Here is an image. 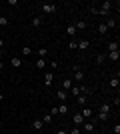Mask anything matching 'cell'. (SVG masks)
<instances>
[{
	"label": "cell",
	"mask_w": 120,
	"mask_h": 134,
	"mask_svg": "<svg viewBox=\"0 0 120 134\" xmlns=\"http://www.w3.org/2000/svg\"><path fill=\"white\" fill-rule=\"evenodd\" d=\"M0 70H4V62L0 60Z\"/></svg>",
	"instance_id": "cell-40"
},
{
	"label": "cell",
	"mask_w": 120,
	"mask_h": 134,
	"mask_svg": "<svg viewBox=\"0 0 120 134\" xmlns=\"http://www.w3.org/2000/svg\"><path fill=\"white\" fill-rule=\"evenodd\" d=\"M110 110H112V108H110V104L102 102V104H100V110H98V112H104V114H108V116H110Z\"/></svg>",
	"instance_id": "cell-13"
},
{
	"label": "cell",
	"mask_w": 120,
	"mask_h": 134,
	"mask_svg": "<svg viewBox=\"0 0 120 134\" xmlns=\"http://www.w3.org/2000/svg\"><path fill=\"white\" fill-rule=\"evenodd\" d=\"M64 114H68V106H66V104H60V106H58V116H64Z\"/></svg>",
	"instance_id": "cell-17"
},
{
	"label": "cell",
	"mask_w": 120,
	"mask_h": 134,
	"mask_svg": "<svg viewBox=\"0 0 120 134\" xmlns=\"http://www.w3.org/2000/svg\"><path fill=\"white\" fill-rule=\"evenodd\" d=\"M40 120H42V122H44V124H50V122H52V120H54V118H52V116H50V114H44V116L40 118Z\"/></svg>",
	"instance_id": "cell-26"
},
{
	"label": "cell",
	"mask_w": 120,
	"mask_h": 134,
	"mask_svg": "<svg viewBox=\"0 0 120 134\" xmlns=\"http://www.w3.org/2000/svg\"><path fill=\"white\" fill-rule=\"evenodd\" d=\"M56 98H58L60 102H66V100H68V92H64V90L60 88V90L56 92Z\"/></svg>",
	"instance_id": "cell-8"
},
{
	"label": "cell",
	"mask_w": 120,
	"mask_h": 134,
	"mask_svg": "<svg viewBox=\"0 0 120 134\" xmlns=\"http://www.w3.org/2000/svg\"><path fill=\"white\" fill-rule=\"evenodd\" d=\"M68 92H70L72 96H80V94H82V92H80V86H72V88H70Z\"/></svg>",
	"instance_id": "cell-23"
},
{
	"label": "cell",
	"mask_w": 120,
	"mask_h": 134,
	"mask_svg": "<svg viewBox=\"0 0 120 134\" xmlns=\"http://www.w3.org/2000/svg\"><path fill=\"white\" fill-rule=\"evenodd\" d=\"M78 48L80 50H88V48H90V42H88V40H78Z\"/></svg>",
	"instance_id": "cell-15"
},
{
	"label": "cell",
	"mask_w": 120,
	"mask_h": 134,
	"mask_svg": "<svg viewBox=\"0 0 120 134\" xmlns=\"http://www.w3.org/2000/svg\"><path fill=\"white\" fill-rule=\"evenodd\" d=\"M8 24H10V22H8V18H6V16H0V26H8Z\"/></svg>",
	"instance_id": "cell-30"
},
{
	"label": "cell",
	"mask_w": 120,
	"mask_h": 134,
	"mask_svg": "<svg viewBox=\"0 0 120 134\" xmlns=\"http://www.w3.org/2000/svg\"><path fill=\"white\" fill-rule=\"evenodd\" d=\"M72 122H74V126H82V124H84V118H82V114H80V112H76L74 116H72Z\"/></svg>",
	"instance_id": "cell-3"
},
{
	"label": "cell",
	"mask_w": 120,
	"mask_h": 134,
	"mask_svg": "<svg viewBox=\"0 0 120 134\" xmlns=\"http://www.w3.org/2000/svg\"><path fill=\"white\" fill-rule=\"evenodd\" d=\"M52 82H54V74H52V72H46L44 74V86H52Z\"/></svg>",
	"instance_id": "cell-7"
},
{
	"label": "cell",
	"mask_w": 120,
	"mask_h": 134,
	"mask_svg": "<svg viewBox=\"0 0 120 134\" xmlns=\"http://www.w3.org/2000/svg\"><path fill=\"white\" fill-rule=\"evenodd\" d=\"M36 54H38V58H46V56H48V48H38Z\"/></svg>",
	"instance_id": "cell-21"
},
{
	"label": "cell",
	"mask_w": 120,
	"mask_h": 134,
	"mask_svg": "<svg viewBox=\"0 0 120 134\" xmlns=\"http://www.w3.org/2000/svg\"><path fill=\"white\" fill-rule=\"evenodd\" d=\"M48 114H50L52 118H54V116H58V106H52V110L48 112Z\"/></svg>",
	"instance_id": "cell-33"
},
{
	"label": "cell",
	"mask_w": 120,
	"mask_h": 134,
	"mask_svg": "<svg viewBox=\"0 0 120 134\" xmlns=\"http://www.w3.org/2000/svg\"><path fill=\"white\" fill-rule=\"evenodd\" d=\"M22 54H24V56L32 54V48H30V46H24V48H22Z\"/></svg>",
	"instance_id": "cell-31"
},
{
	"label": "cell",
	"mask_w": 120,
	"mask_h": 134,
	"mask_svg": "<svg viewBox=\"0 0 120 134\" xmlns=\"http://www.w3.org/2000/svg\"><path fill=\"white\" fill-rule=\"evenodd\" d=\"M106 32H108V28H106V24H104V22H100V24H98V34H102V36H104Z\"/></svg>",
	"instance_id": "cell-20"
},
{
	"label": "cell",
	"mask_w": 120,
	"mask_h": 134,
	"mask_svg": "<svg viewBox=\"0 0 120 134\" xmlns=\"http://www.w3.org/2000/svg\"><path fill=\"white\" fill-rule=\"evenodd\" d=\"M10 64H12V68H20V66H22V60H20L18 56H12V58H10Z\"/></svg>",
	"instance_id": "cell-10"
},
{
	"label": "cell",
	"mask_w": 120,
	"mask_h": 134,
	"mask_svg": "<svg viewBox=\"0 0 120 134\" xmlns=\"http://www.w3.org/2000/svg\"><path fill=\"white\" fill-rule=\"evenodd\" d=\"M76 102H78V104H84V102H86V96H84V94L76 96Z\"/></svg>",
	"instance_id": "cell-32"
},
{
	"label": "cell",
	"mask_w": 120,
	"mask_h": 134,
	"mask_svg": "<svg viewBox=\"0 0 120 134\" xmlns=\"http://www.w3.org/2000/svg\"><path fill=\"white\" fill-rule=\"evenodd\" d=\"M108 114H104V112H98V120H102V122H106V120H108Z\"/></svg>",
	"instance_id": "cell-29"
},
{
	"label": "cell",
	"mask_w": 120,
	"mask_h": 134,
	"mask_svg": "<svg viewBox=\"0 0 120 134\" xmlns=\"http://www.w3.org/2000/svg\"><path fill=\"white\" fill-rule=\"evenodd\" d=\"M120 44H118V40H110L108 42V52H118Z\"/></svg>",
	"instance_id": "cell-6"
},
{
	"label": "cell",
	"mask_w": 120,
	"mask_h": 134,
	"mask_svg": "<svg viewBox=\"0 0 120 134\" xmlns=\"http://www.w3.org/2000/svg\"><path fill=\"white\" fill-rule=\"evenodd\" d=\"M2 100H4V94H2V92H0V102H2Z\"/></svg>",
	"instance_id": "cell-41"
},
{
	"label": "cell",
	"mask_w": 120,
	"mask_h": 134,
	"mask_svg": "<svg viewBox=\"0 0 120 134\" xmlns=\"http://www.w3.org/2000/svg\"><path fill=\"white\" fill-rule=\"evenodd\" d=\"M76 32H78V30H76L74 24H68V26H66V36H70L72 40H76Z\"/></svg>",
	"instance_id": "cell-2"
},
{
	"label": "cell",
	"mask_w": 120,
	"mask_h": 134,
	"mask_svg": "<svg viewBox=\"0 0 120 134\" xmlns=\"http://www.w3.org/2000/svg\"><path fill=\"white\" fill-rule=\"evenodd\" d=\"M0 128H2V120H0Z\"/></svg>",
	"instance_id": "cell-43"
},
{
	"label": "cell",
	"mask_w": 120,
	"mask_h": 134,
	"mask_svg": "<svg viewBox=\"0 0 120 134\" xmlns=\"http://www.w3.org/2000/svg\"><path fill=\"white\" fill-rule=\"evenodd\" d=\"M80 114H82V118H84V120H86V118H92V108H84Z\"/></svg>",
	"instance_id": "cell-19"
},
{
	"label": "cell",
	"mask_w": 120,
	"mask_h": 134,
	"mask_svg": "<svg viewBox=\"0 0 120 134\" xmlns=\"http://www.w3.org/2000/svg\"><path fill=\"white\" fill-rule=\"evenodd\" d=\"M6 4H8V6H16V4H18V0H8Z\"/></svg>",
	"instance_id": "cell-37"
},
{
	"label": "cell",
	"mask_w": 120,
	"mask_h": 134,
	"mask_svg": "<svg viewBox=\"0 0 120 134\" xmlns=\"http://www.w3.org/2000/svg\"><path fill=\"white\" fill-rule=\"evenodd\" d=\"M70 134H82V132H80V128H78V126H74V128L70 130Z\"/></svg>",
	"instance_id": "cell-35"
},
{
	"label": "cell",
	"mask_w": 120,
	"mask_h": 134,
	"mask_svg": "<svg viewBox=\"0 0 120 134\" xmlns=\"http://www.w3.org/2000/svg\"><path fill=\"white\" fill-rule=\"evenodd\" d=\"M42 68H46V60L44 58H38L36 60V70H42Z\"/></svg>",
	"instance_id": "cell-18"
},
{
	"label": "cell",
	"mask_w": 120,
	"mask_h": 134,
	"mask_svg": "<svg viewBox=\"0 0 120 134\" xmlns=\"http://www.w3.org/2000/svg\"><path fill=\"white\" fill-rule=\"evenodd\" d=\"M96 62H98V64H104V62H106V54H98L96 56Z\"/></svg>",
	"instance_id": "cell-28"
},
{
	"label": "cell",
	"mask_w": 120,
	"mask_h": 134,
	"mask_svg": "<svg viewBox=\"0 0 120 134\" xmlns=\"http://www.w3.org/2000/svg\"><path fill=\"white\" fill-rule=\"evenodd\" d=\"M72 70H74V80H76V82H82V80H84V72H82L78 66H74Z\"/></svg>",
	"instance_id": "cell-5"
},
{
	"label": "cell",
	"mask_w": 120,
	"mask_h": 134,
	"mask_svg": "<svg viewBox=\"0 0 120 134\" xmlns=\"http://www.w3.org/2000/svg\"><path fill=\"white\" fill-rule=\"evenodd\" d=\"M80 128H84V132H94V122H84Z\"/></svg>",
	"instance_id": "cell-11"
},
{
	"label": "cell",
	"mask_w": 120,
	"mask_h": 134,
	"mask_svg": "<svg viewBox=\"0 0 120 134\" xmlns=\"http://www.w3.org/2000/svg\"><path fill=\"white\" fill-rule=\"evenodd\" d=\"M2 56H4V52H2V50H0V60H2Z\"/></svg>",
	"instance_id": "cell-42"
},
{
	"label": "cell",
	"mask_w": 120,
	"mask_h": 134,
	"mask_svg": "<svg viewBox=\"0 0 120 134\" xmlns=\"http://www.w3.org/2000/svg\"><path fill=\"white\" fill-rule=\"evenodd\" d=\"M110 86H112V88H118V86H120V80H118V76H114V78H110Z\"/></svg>",
	"instance_id": "cell-22"
},
{
	"label": "cell",
	"mask_w": 120,
	"mask_h": 134,
	"mask_svg": "<svg viewBox=\"0 0 120 134\" xmlns=\"http://www.w3.org/2000/svg\"><path fill=\"white\" fill-rule=\"evenodd\" d=\"M104 24H106V28H108V30H110V28H116V26H118V22H116V18H108V20H106Z\"/></svg>",
	"instance_id": "cell-14"
},
{
	"label": "cell",
	"mask_w": 120,
	"mask_h": 134,
	"mask_svg": "<svg viewBox=\"0 0 120 134\" xmlns=\"http://www.w3.org/2000/svg\"><path fill=\"white\" fill-rule=\"evenodd\" d=\"M106 58H108V60H112V62H118L120 52H108V54H106Z\"/></svg>",
	"instance_id": "cell-12"
},
{
	"label": "cell",
	"mask_w": 120,
	"mask_h": 134,
	"mask_svg": "<svg viewBox=\"0 0 120 134\" xmlns=\"http://www.w3.org/2000/svg\"><path fill=\"white\" fill-rule=\"evenodd\" d=\"M2 48H4V40L0 38V50H2Z\"/></svg>",
	"instance_id": "cell-38"
},
{
	"label": "cell",
	"mask_w": 120,
	"mask_h": 134,
	"mask_svg": "<svg viewBox=\"0 0 120 134\" xmlns=\"http://www.w3.org/2000/svg\"><path fill=\"white\" fill-rule=\"evenodd\" d=\"M40 10L44 12V14H54V12H56V4H52V2H44V4H40Z\"/></svg>",
	"instance_id": "cell-1"
},
{
	"label": "cell",
	"mask_w": 120,
	"mask_h": 134,
	"mask_svg": "<svg viewBox=\"0 0 120 134\" xmlns=\"http://www.w3.org/2000/svg\"><path fill=\"white\" fill-rule=\"evenodd\" d=\"M56 134H68V132H66V130H58Z\"/></svg>",
	"instance_id": "cell-39"
},
{
	"label": "cell",
	"mask_w": 120,
	"mask_h": 134,
	"mask_svg": "<svg viewBox=\"0 0 120 134\" xmlns=\"http://www.w3.org/2000/svg\"><path fill=\"white\" fill-rule=\"evenodd\" d=\"M68 48H70V50H76V48H78V40H70V42H68Z\"/></svg>",
	"instance_id": "cell-27"
},
{
	"label": "cell",
	"mask_w": 120,
	"mask_h": 134,
	"mask_svg": "<svg viewBox=\"0 0 120 134\" xmlns=\"http://www.w3.org/2000/svg\"><path fill=\"white\" fill-rule=\"evenodd\" d=\"M74 26H76V30H84V28H86V26H88V24H86V22H84V20H78V22H76V24H74Z\"/></svg>",
	"instance_id": "cell-24"
},
{
	"label": "cell",
	"mask_w": 120,
	"mask_h": 134,
	"mask_svg": "<svg viewBox=\"0 0 120 134\" xmlns=\"http://www.w3.org/2000/svg\"><path fill=\"white\" fill-rule=\"evenodd\" d=\"M100 6H102V10H104V12H110L112 8H114V2H110V0H104Z\"/></svg>",
	"instance_id": "cell-9"
},
{
	"label": "cell",
	"mask_w": 120,
	"mask_h": 134,
	"mask_svg": "<svg viewBox=\"0 0 120 134\" xmlns=\"http://www.w3.org/2000/svg\"><path fill=\"white\" fill-rule=\"evenodd\" d=\"M114 134H120V124H118V122L114 124Z\"/></svg>",
	"instance_id": "cell-36"
},
{
	"label": "cell",
	"mask_w": 120,
	"mask_h": 134,
	"mask_svg": "<svg viewBox=\"0 0 120 134\" xmlns=\"http://www.w3.org/2000/svg\"><path fill=\"white\" fill-rule=\"evenodd\" d=\"M40 24H42V18H40V16H34V18H32V26H34V28H38Z\"/></svg>",
	"instance_id": "cell-25"
},
{
	"label": "cell",
	"mask_w": 120,
	"mask_h": 134,
	"mask_svg": "<svg viewBox=\"0 0 120 134\" xmlns=\"http://www.w3.org/2000/svg\"><path fill=\"white\" fill-rule=\"evenodd\" d=\"M32 126H34V130H42V128H44V122H42L40 118H36L34 122H32Z\"/></svg>",
	"instance_id": "cell-16"
},
{
	"label": "cell",
	"mask_w": 120,
	"mask_h": 134,
	"mask_svg": "<svg viewBox=\"0 0 120 134\" xmlns=\"http://www.w3.org/2000/svg\"><path fill=\"white\" fill-rule=\"evenodd\" d=\"M50 68H52V70H56V68H58V60H52L50 62Z\"/></svg>",
	"instance_id": "cell-34"
},
{
	"label": "cell",
	"mask_w": 120,
	"mask_h": 134,
	"mask_svg": "<svg viewBox=\"0 0 120 134\" xmlns=\"http://www.w3.org/2000/svg\"><path fill=\"white\" fill-rule=\"evenodd\" d=\"M72 86H74V80H72V78H64L62 80V90H64V92H68Z\"/></svg>",
	"instance_id": "cell-4"
}]
</instances>
